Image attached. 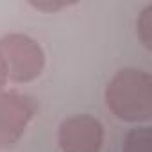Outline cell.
Instances as JSON below:
<instances>
[{
  "mask_svg": "<svg viewBox=\"0 0 152 152\" xmlns=\"http://www.w3.org/2000/svg\"><path fill=\"white\" fill-rule=\"evenodd\" d=\"M106 106L122 122L145 124L152 118V77L141 68H122L106 86Z\"/></svg>",
  "mask_w": 152,
  "mask_h": 152,
  "instance_id": "6da1fadb",
  "label": "cell"
},
{
  "mask_svg": "<svg viewBox=\"0 0 152 152\" xmlns=\"http://www.w3.org/2000/svg\"><path fill=\"white\" fill-rule=\"evenodd\" d=\"M36 115V104L29 95L18 91L0 93V150L20 141Z\"/></svg>",
  "mask_w": 152,
  "mask_h": 152,
  "instance_id": "3957f363",
  "label": "cell"
},
{
  "mask_svg": "<svg viewBox=\"0 0 152 152\" xmlns=\"http://www.w3.org/2000/svg\"><path fill=\"white\" fill-rule=\"evenodd\" d=\"M136 32L141 45L152 50V4H148L136 18Z\"/></svg>",
  "mask_w": 152,
  "mask_h": 152,
  "instance_id": "8992f818",
  "label": "cell"
},
{
  "mask_svg": "<svg viewBox=\"0 0 152 152\" xmlns=\"http://www.w3.org/2000/svg\"><path fill=\"white\" fill-rule=\"evenodd\" d=\"M0 59L4 63L7 81L16 84L32 83L45 68V52L41 45L22 32L0 38Z\"/></svg>",
  "mask_w": 152,
  "mask_h": 152,
  "instance_id": "7a4b0ae2",
  "label": "cell"
},
{
  "mask_svg": "<svg viewBox=\"0 0 152 152\" xmlns=\"http://www.w3.org/2000/svg\"><path fill=\"white\" fill-rule=\"evenodd\" d=\"M57 141L63 152H100L104 125L91 115H73L61 122Z\"/></svg>",
  "mask_w": 152,
  "mask_h": 152,
  "instance_id": "277c9868",
  "label": "cell"
},
{
  "mask_svg": "<svg viewBox=\"0 0 152 152\" xmlns=\"http://www.w3.org/2000/svg\"><path fill=\"white\" fill-rule=\"evenodd\" d=\"M124 152H152V129L150 125L134 127L124 140Z\"/></svg>",
  "mask_w": 152,
  "mask_h": 152,
  "instance_id": "5b68a950",
  "label": "cell"
},
{
  "mask_svg": "<svg viewBox=\"0 0 152 152\" xmlns=\"http://www.w3.org/2000/svg\"><path fill=\"white\" fill-rule=\"evenodd\" d=\"M34 9L38 11H45V13H56V11H61L68 6H72L70 2H50V0H43V2H29Z\"/></svg>",
  "mask_w": 152,
  "mask_h": 152,
  "instance_id": "52a82bcc",
  "label": "cell"
},
{
  "mask_svg": "<svg viewBox=\"0 0 152 152\" xmlns=\"http://www.w3.org/2000/svg\"><path fill=\"white\" fill-rule=\"evenodd\" d=\"M6 84H7V73H6V68H4L2 59H0V93L6 90Z\"/></svg>",
  "mask_w": 152,
  "mask_h": 152,
  "instance_id": "ba28073f",
  "label": "cell"
}]
</instances>
